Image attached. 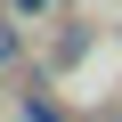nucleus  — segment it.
Here are the masks:
<instances>
[{
    "label": "nucleus",
    "mask_w": 122,
    "mask_h": 122,
    "mask_svg": "<svg viewBox=\"0 0 122 122\" xmlns=\"http://www.w3.org/2000/svg\"><path fill=\"white\" fill-rule=\"evenodd\" d=\"M8 57H16V25L0 16V65H8Z\"/></svg>",
    "instance_id": "1"
},
{
    "label": "nucleus",
    "mask_w": 122,
    "mask_h": 122,
    "mask_svg": "<svg viewBox=\"0 0 122 122\" xmlns=\"http://www.w3.org/2000/svg\"><path fill=\"white\" fill-rule=\"evenodd\" d=\"M16 8H49V0H16Z\"/></svg>",
    "instance_id": "2"
}]
</instances>
